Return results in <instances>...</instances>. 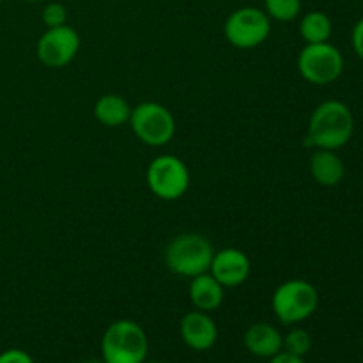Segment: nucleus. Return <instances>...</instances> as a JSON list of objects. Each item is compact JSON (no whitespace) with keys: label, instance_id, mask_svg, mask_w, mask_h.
I'll use <instances>...</instances> for the list:
<instances>
[{"label":"nucleus","instance_id":"f3484780","mask_svg":"<svg viewBox=\"0 0 363 363\" xmlns=\"http://www.w3.org/2000/svg\"><path fill=\"white\" fill-rule=\"evenodd\" d=\"M262 9L268 14L269 20L289 23L300 16L301 0H264Z\"/></svg>","mask_w":363,"mask_h":363},{"label":"nucleus","instance_id":"f8f14e48","mask_svg":"<svg viewBox=\"0 0 363 363\" xmlns=\"http://www.w3.org/2000/svg\"><path fill=\"white\" fill-rule=\"evenodd\" d=\"M245 347L257 358H273L282 351L284 335L269 323H254L243 335Z\"/></svg>","mask_w":363,"mask_h":363},{"label":"nucleus","instance_id":"423d86ee","mask_svg":"<svg viewBox=\"0 0 363 363\" xmlns=\"http://www.w3.org/2000/svg\"><path fill=\"white\" fill-rule=\"evenodd\" d=\"M145 183L152 195L167 202L179 201L190 188V170L174 155H160L145 170Z\"/></svg>","mask_w":363,"mask_h":363},{"label":"nucleus","instance_id":"dca6fc26","mask_svg":"<svg viewBox=\"0 0 363 363\" xmlns=\"http://www.w3.org/2000/svg\"><path fill=\"white\" fill-rule=\"evenodd\" d=\"M333 34V23L323 11H308L300 20V35L305 45L330 41Z\"/></svg>","mask_w":363,"mask_h":363},{"label":"nucleus","instance_id":"1a4fd4ad","mask_svg":"<svg viewBox=\"0 0 363 363\" xmlns=\"http://www.w3.org/2000/svg\"><path fill=\"white\" fill-rule=\"evenodd\" d=\"M80 34L71 25H62V27L46 28L43 32L35 45V55L43 66L59 69L73 62L80 52Z\"/></svg>","mask_w":363,"mask_h":363},{"label":"nucleus","instance_id":"393cba45","mask_svg":"<svg viewBox=\"0 0 363 363\" xmlns=\"http://www.w3.org/2000/svg\"><path fill=\"white\" fill-rule=\"evenodd\" d=\"M144 363H162V362H147V360H145Z\"/></svg>","mask_w":363,"mask_h":363},{"label":"nucleus","instance_id":"bb28decb","mask_svg":"<svg viewBox=\"0 0 363 363\" xmlns=\"http://www.w3.org/2000/svg\"><path fill=\"white\" fill-rule=\"evenodd\" d=\"M0 2H4V0H0Z\"/></svg>","mask_w":363,"mask_h":363},{"label":"nucleus","instance_id":"7ed1b4c3","mask_svg":"<svg viewBox=\"0 0 363 363\" xmlns=\"http://www.w3.org/2000/svg\"><path fill=\"white\" fill-rule=\"evenodd\" d=\"M215 248L211 241L197 233H184L174 238L165 248V266L174 275L194 277L209 272Z\"/></svg>","mask_w":363,"mask_h":363},{"label":"nucleus","instance_id":"20e7f679","mask_svg":"<svg viewBox=\"0 0 363 363\" xmlns=\"http://www.w3.org/2000/svg\"><path fill=\"white\" fill-rule=\"evenodd\" d=\"M319 307V293L311 282L301 279L286 280L272 296V308L282 325H298L315 314Z\"/></svg>","mask_w":363,"mask_h":363},{"label":"nucleus","instance_id":"5701e85b","mask_svg":"<svg viewBox=\"0 0 363 363\" xmlns=\"http://www.w3.org/2000/svg\"><path fill=\"white\" fill-rule=\"evenodd\" d=\"M82 363H106V362L101 358V360H87V362H82Z\"/></svg>","mask_w":363,"mask_h":363},{"label":"nucleus","instance_id":"9b49d317","mask_svg":"<svg viewBox=\"0 0 363 363\" xmlns=\"http://www.w3.org/2000/svg\"><path fill=\"white\" fill-rule=\"evenodd\" d=\"M183 342L194 351H209L218 340V326L215 319L202 311H191L183 315L179 323Z\"/></svg>","mask_w":363,"mask_h":363},{"label":"nucleus","instance_id":"b1692460","mask_svg":"<svg viewBox=\"0 0 363 363\" xmlns=\"http://www.w3.org/2000/svg\"><path fill=\"white\" fill-rule=\"evenodd\" d=\"M23 2H30V4H35V2H45V0H23Z\"/></svg>","mask_w":363,"mask_h":363},{"label":"nucleus","instance_id":"412c9836","mask_svg":"<svg viewBox=\"0 0 363 363\" xmlns=\"http://www.w3.org/2000/svg\"><path fill=\"white\" fill-rule=\"evenodd\" d=\"M351 45H353V50L358 55V59L363 60V18L354 23L353 32H351Z\"/></svg>","mask_w":363,"mask_h":363},{"label":"nucleus","instance_id":"0eeeda50","mask_svg":"<svg viewBox=\"0 0 363 363\" xmlns=\"http://www.w3.org/2000/svg\"><path fill=\"white\" fill-rule=\"evenodd\" d=\"M272 34V20L264 9L254 6L238 7L223 23V35L240 50L257 48Z\"/></svg>","mask_w":363,"mask_h":363},{"label":"nucleus","instance_id":"ddd939ff","mask_svg":"<svg viewBox=\"0 0 363 363\" xmlns=\"http://www.w3.org/2000/svg\"><path fill=\"white\" fill-rule=\"evenodd\" d=\"M188 296L197 311L211 314L222 307L223 300H225V287L208 272L190 279Z\"/></svg>","mask_w":363,"mask_h":363},{"label":"nucleus","instance_id":"4be33fe9","mask_svg":"<svg viewBox=\"0 0 363 363\" xmlns=\"http://www.w3.org/2000/svg\"><path fill=\"white\" fill-rule=\"evenodd\" d=\"M268 363H307V362H305V358L301 357H294V354L286 353V351H280L279 354L269 358Z\"/></svg>","mask_w":363,"mask_h":363},{"label":"nucleus","instance_id":"9d476101","mask_svg":"<svg viewBox=\"0 0 363 363\" xmlns=\"http://www.w3.org/2000/svg\"><path fill=\"white\" fill-rule=\"evenodd\" d=\"M209 273L225 289L243 286L252 273V261L240 248H222V250H215Z\"/></svg>","mask_w":363,"mask_h":363},{"label":"nucleus","instance_id":"a878e982","mask_svg":"<svg viewBox=\"0 0 363 363\" xmlns=\"http://www.w3.org/2000/svg\"><path fill=\"white\" fill-rule=\"evenodd\" d=\"M362 347H363V339H362Z\"/></svg>","mask_w":363,"mask_h":363},{"label":"nucleus","instance_id":"39448f33","mask_svg":"<svg viewBox=\"0 0 363 363\" xmlns=\"http://www.w3.org/2000/svg\"><path fill=\"white\" fill-rule=\"evenodd\" d=\"M128 124L135 137L151 147H163L176 135V119L172 112L156 101H144L133 106Z\"/></svg>","mask_w":363,"mask_h":363},{"label":"nucleus","instance_id":"6ab92c4d","mask_svg":"<svg viewBox=\"0 0 363 363\" xmlns=\"http://www.w3.org/2000/svg\"><path fill=\"white\" fill-rule=\"evenodd\" d=\"M67 18H69V13H67V7L64 6V4L48 2L45 7H43L41 20L43 23L46 25V28L67 25Z\"/></svg>","mask_w":363,"mask_h":363},{"label":"nucleus","instance_id":"f03ea898","mask_svg":"<svg viewBox=\"0 0 363 363\" xmlns=\"http://www.w3.org/2000/svg\"><path fill=\"white\" fill-rule=\"evenodd\" d=\"M147 353V333L131 319L113 321L101 337V358L106 363H144Z\"/></svg>","mask_w":363,"mask_h":363},{"label":"nucleus","instance_id":"f257e3e1","mask_svg":"<svg viewBox=\"0 0 363 363\" xmlns=\"http://www.w3.org/2000/svg\"><path fill=\"white\" fill-rule=\"evenodd\" d=\"M354 133V116L346 103L328 99L318 105L308 119L307 145L339 151L350 144Z\"/></svg>","mask_w":363,"mask_h":363},{"label":"nucleus","instance_id":"4468645a","mask_svg":"<svg viewBox=\"0 0 363 363\" xmlns=\"http://www.w3.org/2000/svg\"><path fill=\"white\" fill-rule=\"evenodd\" d=\"M308 170H311L312 179L318 184L326 188L337 186L344 179L346 174V165L342 158L337 155V151L330 149H314L308 162Z\"/></svg>","mask_w":363,"mask_h":363},{"label":"nucleus","instance_id":"2eb2a0df","mask_svg":"<svg viewBox=\"0 0 363 363\" xmlns=\"http://www.w3.org/2000/svg\"><path fill=\"white\" fill-rule=\"evenodd\" d=\"M131 106L123 96L103 94L94 105V117L106 128H119L130 121Z\"/></svg>","mask_w":363,"mask_h":363},{"label":"nucleus","instance_id":"a211bd4d","mask_svg":"<svg viewBox=\"0 0 363 363\" xmlns=\"http://www.w3.org/2000/svg\"><path fill=\"white\" fill-rule=\"evenodd\" d=\"M311 350H312V337L307 330L294 328L291 330L287 335H284L282 351H286V353L305 358V354H308V351Z\"/></svg>","mask_w":363,"mask_h":363},{"label":"nucleus","instance_id":"6e6552de","mask_svg":"<svg viewBox=\"0 0 363 363\" xmlns=\"http://www.w3.org/2000/svg\"><path fill=\"white\" fill-rule=\"evenodd\" d=\"M298 71L312 85H330L344 73V55L332 43L305 45L298 55Z\"/></svg>","mask_w":363,"mask_h":363},{"label":"nucleus","instance_id":"aec40b11","mask_svg":"<svg viewBox=\"0 0 363 363\" xmlns=\"http://www.w3.org/2000/svg\"><path fill=\"white\" fill-rule=\"evenodd\" d=\"M0 363H34V360L23 350H7L0 353Z\"/></svg>","mask_w":363,"mask_h":363}]
</instances>
